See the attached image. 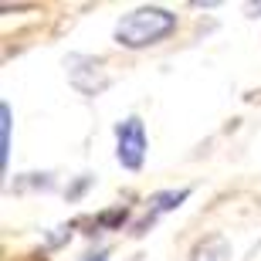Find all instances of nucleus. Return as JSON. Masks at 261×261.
<instances>
[{
	"mask_svg": "<svg viewBox=\"0 0 261 261\" xmlns=\"http://www.w3.org/2000/svg\"><path fill=\"white\" fill-rule=\"evenodd\" d=\"M116 160L126 170H139L146 160V129L136 116L122 119L116 126Z\"/></svg>",
	"mask_w": 261,
	"mask_h": 261,
	"instance_id": "f03ea898",
	"label": "nucleus"
},
{
	"mask_svg": "<svg viewBox=\"0 0 261 261\" xmlns=\"http://www.w3.org/2000/svg\"><path fill=\"white\" fill-rule=\"evenodd\" d=\"M227 258H231V244L224 241L221 234H217V238L200 241L194 248V254H190V261H227Z\"/></svg>",
	"mask_w": 261,
	"mask_h": 261,
	"instance_id": "20e7f679",
	"label": "nucleus"
},
{
	"mask_svg": "<svg viewBox=\"0 0 261 261\" xmlns=\"http://www.w3.org/2000/svg\"><path fill=\"white\" fill-rule=\"evenodd\" d=\"M173 28H176V14H170L163 7H139V10H129L126 17L116 24V44H122V48H146V44L163 41Z\"/></svg>",
	"mask_w": 261,
	"mask_h": 261,
	"instance_id": "f257e3e1",
	"label": "nucleus"
},
{
	"mask_svg": "<svg viewBox=\"0 0 261 261\" xmlns=\"http://www.w3.org/2000/svg\"><path fill=\"white\" fill-rule=\"evenodd\" d=\"M187 194L190 190H166V194H156L153 200H149V211H146V221L136 227V234L139 231H146V224H153L160 214H166V211H173V207H180V200H187Z\"/></svg>",
	"mask_w": 261,
	"mask_h": 261,
	"instance_id": "7ed1b4c3",
	"label": "nucleus"
},
{
	"mask_svg": "<svg viewBox=\"0 0 261 261\" xmlns=\"http://www.w3.org/2000/svg\"><path fill=\"white\" fill-rule=\"evenodd\" d=\"M82 261H109V254L106 251H95V254H85Z\"/></svg>",
	"mask_w": 261,
	"mask_h": 261,
	"instance_id": "423d86ee",
	"label": "nucleus"
},
{
	"mask_svg": "<svg viewBox=\"0 0 261 261\" xmlns=\"http://www.w3.org/2000/svg\"><path fill=\"white\" fill-rule=\"evenodd\" d=\"M0 136H4V153H0V160L7 166V160H10V106L7 102L0 106Z\"/></svg>",
	"mask_w": 261,
	"mask_h": 261,
	"instance_id": "39448f33",
	"label": "nucleus"
}]
</instances>
